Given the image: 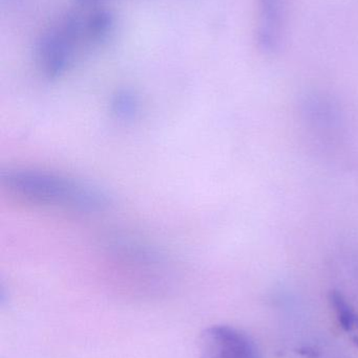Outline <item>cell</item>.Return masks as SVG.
<instances>
[{"mask_svg":"<svg viewBox=\"0 0 358 358\" xmlns=\"http://www.w3.org/2000/svg\"><path fill=\"white\" fill-rule=\"evenodd\" d=\"M1 183L21 199L76 213H101L111 204L109 194L96 185L42 170L8 169L1 172Z\"/></svg>","mask_w":358,"mask_h":358,"instance_id":"6da1fadb","label":"cell"},{"mask_svg":"<svg viewBox=\"0 0 358 358\" xmlns=\"http://www.w3.org/2000/svg\"><path fill=\"white\" fill-rule=\"evenodd\" d=\"M199 358H260L254 341L237 328L214 325L202 332Z\"/></svg>","mask_w":358,"mask_h":358,"instance_id":"7a4b0ae2","label":"cell"},{"mask_svg":"<svg viewBox=\"0 0 358 358\" xmlns=\"http://www.w3.org/2000/svg\"><path fill=\"white\" fill-rule=\"evenodd\" d=\"M260 23H259V46L265 52L279 50L283 39L284 0H259Z\"/></svg>","mask_w":358,"mask_h":358,"instance_id":"3957f363","label":"cell"},{"mask_svg":"<svg viewBox=\"0 0 358 358\" xmlns=\"http://www.w3.org/2000/svg\"><path fill=\"white\" fill-rule=\"evenodd\" d=\"M330 302L336 311L340 327L349 334L358 348V313L340 292H331Z\"/></svg>","mask_w":358,"mask_h":358,"instance_id":"277c9868","label":"cell"},{"mask_svg":"<svg viewBox=\"0 0 358 358\" xmlns=\"http://www.w3.org/2000/svg\"><path fill=\"white\" fill-rule=\"evenodd\" d=\"M113 111L121 119H132L138 111V100L130 92H121L116 96L113 103Z\"/></svg>","mask_w":358,"mask_h":358,"instance_id":"5b68a950","label":"cell"},{"mask_svg":"<svg viewBox=\"0 0 358 358\" xmlns=\"http://www.w3.org/2000/svg\"><path fill=\"white\" fill-rule=\"evenodd\" d=\"M113 25V18L109 13L99 12L90 18L88 31L94 39L103 40L111 33Z\"/></svg>","mask_w":358,"mask_h":358,"instance_id":"8992f818","label":"cell"},{"mask_svg":"<svg viewBox=\"0 0 358 358\" xmlns=\"http://www.w3.org/2000/svg\"><path fill=\"white\" fill-rule=\"evenodd\" d=\"M79 3L88 4L92 3V2L99 1V0H77Z\"/></svg>","mask_w":358,"mask_h":358,"instance_id":"52a82bcc","label":"cell"}]
</instances>
